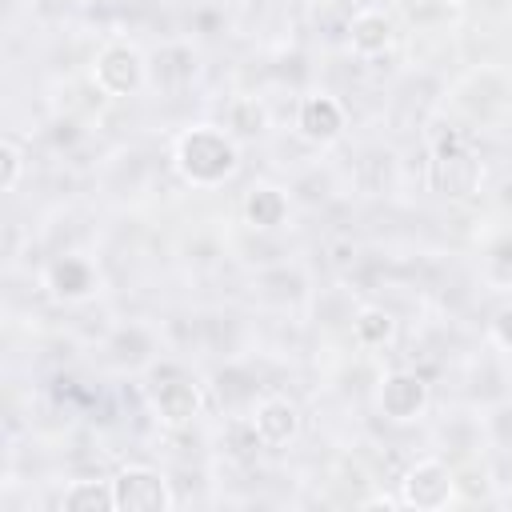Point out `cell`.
<instances>
[{"instance_id":"1","label":"cell","mask_w":512,"mask_h":512,"mask_svg":"<svg viewBox=\"0 0 512 512\" xmlns=\"http://www.w3.org/2000/svg\"><path fill=\"white\" fill-rule=\"evenodd\" d=\"M172 160H176V172L192 188H216L240 168V148H236L232 132L216 128V124H192L176 136Z\"/></svg>"},{"instance_id":"2","label":"cell","mask_w":512,"mask_h":512,"mask_svg":"<svg viewBox=\"0 0 512 512\" xmlns=\"http://www.w3.org/2000/svg\"><path fill=\"white\" fill-rule=\"evenodd\" d=\"M92 76H96V84H100L108 96H132V92H140V84H144V76H148V64H144V56H140L136 44L112 40V44L100 48Z\"/></svg>"},{"instance_id":"3","label":"cell","mask_w":512,"mask_h":512,"mask_svg":"<svg viewBox=\"0 0 512 512\" xmlns=\"http://www.w3.org/2000/svg\"><path fill=\"white\" fill-rule=\"evenodd\" d=\"M112 488H116V508L120 512H164V508H172L168 480L148 464L120 468L112 476Z\"/></svg>"},{"instance_id":"4","label":"cell","mask_w":512,"mask_h":512,"mask_svg":"<svg viewBox=\"0 0 512 512\" xmlns=\"http://www.w3.org/2000/svg\"><path fill=\"white\" fill-rule=\"evenodd\" d=\"M456 496V480L448 472V464L440 460H420L404 472L400 480V504L404 508H448Z\"/></svg>"},{"instance_id":"5","label":"cell","mask_w":512,"mask_h":512,"mask_svg":"<svg viewBox=\"0 0 512 512\" xmlns=\"http://www.w3.org/2000/svg\"><path fill=\"white\" fill-rule=\"evenodd\" d=\"M344 124H348V112L336 96L328 92H316V96H304L300 100V112H296V128L304 140L312 144H332L344 136Z\"/></svg>"},{"instance_id":"6","label":"cell","mask_w":512,"mask_h":512,"mask_svg":"<svg viewBox=\"0 0 512 512\" xmlns=\"http://www.w3.org/2000/svg\"><path fill=\"white\" fill-rule=\"evenodd\" d=\"M148 400H152V412L168 424V428H188L196 416H200V388L188 380V376H172V380H160V384H152V392H148Z\"/></svg>"},{"instance_id":"7","label":"cell","mask_w":512,"mask_h":512,"mask_svg":"<svg viewBox=\"0 0 512 512\" xmlns=\"http://www.w3.org/2000/svg\"><path fill=\"white\" fill-rule=\"evenodd\" d=\"M252 436H256V444H268V448L296 440L300 436V408L288 396H264L252 408Z\"/></svg>"},{"instance_id":"8","label":"cell","mask_w":512,"mask_h":512,"mask_svg":"<svg viewBox=\"0 0 512 512\" xmlns=\"http://www.w3.org/2000/svg\"><path fill=\"white\" fill-rule=\"evenodd\" d=\"M428 404V384L416 372H392L380 384V412L388 420H416Z\"/></svg>"},{"instance_id":"9","label":"cell","mask_w":512,"mask_h":512,"mask_svg":"<svg viewBox=\"0 0 512 512\" xmlns=\"http://www.w3.org/2000/svg\"><path fill=\"white\" fill-rule=\"evenodd\" d=\"M392 36H396V24H392V16H388L384 8H360V12L352 16V24H348V44H352V52H360V56L384 52V48L392 44Z\"/></svg>"},{"instance_id":"10","label":"cell","mask_w":512,"mask_h":512,"mask_svg":"<svg viewBox=\"0 0 512 512\" xmlns=\"http://www.w3.org/2000/svg\"><path fill=\"white\" fill-rule=\"evenodd\" d=\"M48 284H52V292H56V296H64V300H84V296H92V292H96V272H92V264H88V260L64 256V260H56V264H52Z\"/></svg>"},{"instance_id":"11","label":"cell","mask_w":512,"mask_h":512,"mask_svg":"<svg viewBox=\"0 0 512 512\" xmlns=\"http://www.w3.org/2000/svg\"><path fill=\"white\" fill-rule=\"evenodd\" d=\"M60 504L68 512H116V488L112 480H72Z\"/></svg>"},{"instance_id":"12","label":"cell","mask_w":512,"mask_h":512,"mask_svg":"<svg viewBox=\"0 0 512 512\" xmlns=\"http://www.w3.org/2000/svg\"><path fill=\"white\" fill-rule=\"evenodd\" d=\"M244 216L256 228H280L284 216H288V196L280 188H272V184H260V188H252L244 196Z\"/></svg>"},{"instance_id":"13","label":"cell","mask_w":512,"mask_h":512,"mask_svg":"<svg viewBox=\"0 0 512 512\" xmlns=\"http://www.w3.org/2000/svg\"><path fill=\"white\" fill-rule=\"evenodd\" d=\"M460 172L464 176H480V168H476V160H472V152H464V148H444L440 152V160H436V180H440V188H448L452 196H468L472 188L460 180Z\"/></svg>"},{"instance_id":"14","label":"cell","mask_w":512,"mask_h":512,"mask_svg":"<svg viewBox=\"0 0 512 512\" xmlns=\"http://www.w3.org/2000/svg\"><path fill=\"white\" fill-rule=\"evenodd\" d=\"M356 340L360 344H368V348H380V344H388L392 340V332H396V320L384 312V308H364L360 316H356Z\"/></svg>"},{"instance_id":"15","label":"cell","mask_w":512,"mask_h":512,"mask_svg":"<svg viewBox=\"0 0 512 512\" xmlns=\"http://www.w3.org/2000/svg\"><path fill=\"white\" fill-rule=\"evenodd\" d=\"M232 128H236L240 136L260 132V128H264V108H260L256 100H236V104H232Z\"/></svg>"},{"instance_id":"16","label":"cell","mask_w":512,"mask_h":512,"mask_svg":"<svg viewBox=\"0 0 512 512\" xmlns=\"http://www.w3.org/2000/svg\"><path fill=\"white\" fill-rule=\"evenodd\" d=\"M0 152H4V192H12L16 188V180H20V144L16 140H4L0 144Z\"/></svg>"},{"instance_id":"17","label":"cell","mask_w":512,"mask_h":512,"mask_svg":"<svg viewBox=\"0 0 512 512\" xmlns=\"http://www.w3.org/2000/svg\"><path fill=\"white\" fill-rule=\"evenodd\" d=\"M492 340L512 352V304H504V308L492 316Z\"/></svg>"},{"instance_id":"18","label":"cell","mask_w":512,"mask_h":512,"mask_svg":"<svg viewBox=\"0 0 512 512\" xmlns=\"http://www.w3.org/2000/svg\"><path fill=\"white\" fill-rule=\"evenodd\" d=\"M408 8H420V12H432V8H444L448 0H404Z\"/></svg>"}]
</instances>
